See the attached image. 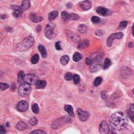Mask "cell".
I'll use <instances>...</instances> for the list:
<instances>
[{
    "label": "cell",
    "instance_id": "34",
    "mask_svg": "<svg viewBox=\"0 0 134 134\" xmlns=\"http://www.w3.org/2000/svg\"><path fill=\"white\" fill-rule=\"evenodd\" d=\"M38 123V119L36 118H31L29 121V124L31 126H35V125Z\"/></svg>",
    "mask_w": 134,
    "mask_h": 134
},
{
    "label": "cell",
    "instance_id": "14",
    "mask_svg": "<svg viewBox=\"0 0 134 134\" xmlns=\"http://www.w3.org/2000/svg\"><path fill=\"white\" fill-rule=\"evenodd\" d=\"M79 6L83 10H89L91 8L92 4L89 1H83L79 4Z\"/></svg>",
    "mask_w": 134,
    "mask_h": 134
},
{
    "label": "cell",
    "instance_id": "50",
    "mask_svg": "<svg viewBox=\"0 0 134 134\" xmlns=\"http://www.w3.org/2000/svg\"><path fill=\"white\" fill-rule=\"evenodd\" d=\"M133 93L134 94V89H133Z\"/></svg>",
    "mask_w": 134,
    "mask_h": 134
},
{
    "label": "cell",
    "instance_id": "37",
    "mask_svg": "<svg viewBox=\"0 0 134 134\" xmlns=\"http://www.w3.org/2000/svg\"><path fill=\"white\" fill-rule=\"evenodd\" d=\"M79 19V17H78L77 14L75 13H71L70 14V20H77Z\"/></svg>",
    "mask_w": 134,
    "mask_h": 134
},
{
    "label": "cell",
    "instance_id": "19",
    "mask_svg": "<svg viewBox=\"0 0 134 134\" xmlns=\"http://www.w3.org/2000/svg\"><path fill=\"white\" fill-rule=\"evenodd\" d=\"M17 129L20 131L24 130L27 129V125H26V123L24 122H19L17 124Z\"/></svg>",
    "mask_w": 134,
    "mask_h": 134
},
{
    "label": "cell",
    "instance_id": "29",
    "mask_svg": "<svg viewBox=\"0 0 134 134\" xmlns=\"http://www.w3.org/2000/svg\"><path fill=\"white\" fill-rule=\"evenodd\" d=\"M102 82V78L101 77H97L96 78V79L94 80V82H93V85L95 86H100Z\"/></svg>",
    "mask_w": 134,
    "mask_h": 134
},
{
    "label": "cell",
    "instance_id": "28",
    "mask_svg": "<svg viewBox=\"0 0 134 134\" xmlns=\"http://www.w3.org/2000/svg\"><path fill=\"white\" fill-rule=\"evenodd\" d=\"M82 59V55L79 53H75L73 56V60L75 62H78Z\"/></svg>",
    "mask_w": 134,
    "mask_h": 134
},
{
    "label": "cell",
    "instance_id": "11",
    "mask_svg": "<svg viewBox=\"0 0 134 134\" xmlns=\"http://www.w3.org/2000/svg\"><path fill=\"white\" fill-rule=\"evenodd\" d=\"M28 103L25 100H21L20 101L18 104H17V110L20 112L26 111L28 109Z\"/></svg>",
    "mask_w": 134,
    "mask_h": 134
},
{
    "label": "cell",
    "instance_id": "26",
    "mask_svg": "<svg viewBox=\"0 0 134 134\" xmlns=\"http://www.w3.org/2000/svg\"><path fill=\"white\" fill-rule=\"evenodd\" d=\"M78 31H79L80 33H86V31H87V28L86 27L84 24H80L79 26H78Z\"/></svg>",
    "mask_w": 134,
    "mask_h": 134
},
{
    "label": "cell",
    "instance_id": "33",
    "mask_svg": "<svg viewBox=\"0 0 134 134\" xmlns=\"http://www.w3.org/2000/svg\"><path fill=\"white\" fill-rule=\"evenodd\" d=\"M8 88H9V85L7 83H4V82L0 83V89H1L2 91H4V90L7 89Z\"/></svg>",
    "mask_w": 134,
    "mask_h": 134
},
{
    "label": "cell",
    "instance_id": "39",
    "mask_svg": "<svg viewBox=\"0 0 134 134\" xmlns=\"http://www.w3.org/2000/svg\"><path fill=\"white\" fill-rule=\"evenodd\" d=\"M73 75H72L71 73H70V72H68V73H67L65 75V79L68 80V81H70L71 79H73Z\"/></svg>",
    "mask_w": 134,
    "mask_h": 134
},
{
    "label": "cell",
    "instance_id": "48",
    "mask_svg": "<svg viewBox=\"0 0 134 134\" xmlns=\"http://www.w3.org/2000/svg\"><path fill=\"white\" fill-rule=\"evenodd\" d=\"M132 46H133V43H132V42H131V43H129V46H130V47H133Z\"/></svg>",
    "mask_w": 134,
    "mask_h": 134
},
{
    "label": "cell",
    "instance_id": "45",
    "mask_svg": "<svg viewBox=\"0 0 134 134\" xmlns=\"http://www.w3.org/2000/svg\"><path fill=\"white\" fill-rule=\"evenodd\" d=\"M5 128L6 127L4 126H1V128H0V129H1V130H0V133H1V134H4L6 132V130Z\"/></svg>",
    "mask_w": 134,
    "mask_h": 134
},
{
    "label": "cell",
    "instance_id": "27",
    "mask_svg": "<svg viewBox=\"0 0 134 134\" xmlns=\"http://www.w3.org/2000/svg\"><path fill=\"white\" fill-rule=\"evenodd\" d=\"M111 64V60L109 59V58H106L105 60H104V69H107L110 67Z\"/></svg>",
    "mask_w": 134,
    "mask_h": 134
},
{
    "label": "cell",
    "instance_id": "43",
    "mask_svg": "<svg viewBox=\"0 0 134 134\" xmlns=\"http://www.w3.org/2000/svg\"><path fill=\"white\" fill-rule=\"evenodd\" d=\"M96 35L99 36V37H101L102 35H103V31H102L101 30H97V31H96Z\"/></svg>",
    "mask_w": 134,
    "mask_h": 134
},
{
    "label": "cell",
    "instance_id": "44",
    "mask_svg": "<svg viewBox=\"0 0 134 134\" xmlns=\"http://www.w3.org/2000/svg\"><path fill=\"white\" fill-rule=\"evenodd\" d=\"M92 61H93V60L91 59V58H90V57H87L86 60V63L88 65H90V64H92Z\"/></svg>",
    "mask_w": 134,
    "mask_h": 134
},
{
    "label": "cell",
    "instance_id": "22",
    "mask_svg": "<svg viewBox=\"0 0 134 134\" xmlns=\"http://www.w3.org/2000/svg\"><path fill=\"white\" fill-rule=\"evenodd\" d=\"M39 49L40 53H41V54H42V56L43 58H46V57H47V53H46V48L42 45H40L39 46Z\"/></svg>",
    "mask_w": 134,
    "mask_h": 134
},
{
    "label": "cell",
    "instance_id": "17",
    "mask_svg": "<svg viewBox=\"0 0 134 134\" xmlns=\"http://www.w3.org/2000/svg\"><path fill=\"white\" fill-rule=\"evenodd\" d=\"M31 6V2L30 0H23L22 1V4H21V9L23 11H25L29 9Z\"/></svg>",
    "mask_w": 134,
    "mask_h": 134
},
{
    "label": "cell",
    "instance_id": "32",
    "mask_svg": "<svg viewBox=\"0 0 134 134\" xmlns=\"http://www.w3.org/2000/svg\"><path fill=\"white\" fill-rule=\"evenodd\" d=\"M32 111L35 113V114H38L39 111V105H38L37 104H34L32 105Z\"/></svg>",
    "mask_w": 134,
    "mask_h": 134
},
{
    "label": "cell",
    "instance_id": "31",
    "mask_svg": "<svg viewBox=\"0 0 134 134\" xmlns=\"http://www.w3.org/2000/svg\"><path fill=\"white\" fill-rule=\"evenodd\" d=\"M61 17H62L63 20H69L70 19V14H68L66 11H64V12H62V13H61Z\"/></svg>",
    "mask_w": 134,
    "mask_h": 134
},
{
    "label": "cell",
    "instance_id": "38",
    "mask_svg": "<svg viewBox=\"0 0 134 134\" xmlns=\"http://www.w3.org/2000/svg\"><path fill=\"white\" fill-rule=\"evenodd\" d=\"M127 26V21L124 20V21H122L119 24V29H124L126 28Z\"/></svg>",
    "mask_w": 134,
    "mask_h": 134
},
{
    "label": "cell",
    "instance_id": "5",
    "mask_svg": "<svg viewBox=\"0 0 134 134\" xmlns=\"http://www.w3.org/2000/svg\"><path fill=\"white\" fill-rule=\"evenodd\" d=\"M55 25L53 24H49L46 25L45 28V35L46 38H48L49 39H53L56 37L57 35L54 32Z\"/></svg>",
    "mask_w": 134,
    "mask_h": 134
},
{
    "label": "cell",
    "instance_id": "15",
    "mask_svg": "<svg viewBox=\"0 0 134 134\" xmlns=\"http://www.w3.org/2000/svg\"><path fill=\"white\" fill-rule=\"evenodd\" d=\"M30 19L31 20V21H33L34 23H39L40 21H42L43 18L42 17H39L36 15L35 13H31V15H30Z\"/></svg>",
    "mask_w": 134,
    "mask_h": 134
},
{
    "label": "cell",
    "instance_id": "7",
    "mask_svg": "<svg viewBox=\"0 0 134 134\" xmlns=\"http://www.w3.org/2000/svg\"><path fill=\"white\" fill-rule=\"evenodd\" d=\"M38 81L39 78L34 74H28L24 77V82L28 83L29 85H36Z\"/></svg>",
    "mask_w": 134,
    "mask_h": 134
},
{
    "label": "cell",
    "instance_id": "25",
    "mask_svg": "<svg viewBox=\"0 0 134 134\" xmlns=\"http://www.w3.org/2000/svg\"><path fill=\"white\" fill-rule=\"evenodd\" d=\"M24 77H25V75L24 73V71H20L18 74V78H17V80H18L19 82H22L24 81Z\"/></svg>",
    "mask_w": 134,
    "mask_h": 134
},
{
    "label": "cell",
    "instance_id": "12",
    "mask_svg": "<svg viewBox=\"0 0 134 134\" xmlns=\"http://www.w3.org/2000/svg\"><path fill=\"white\" fill-rule=\"evenodd\" d=\"M11 9L13 10V15L15 17H19L22 14L23 10L21 9V6H11Z\"/></svg>",
    "mask_w": 134,
    "mask_h": 134
},
{
    "label": "cell",
    "instance_id": "40",
    "mask_svg": "<svg viewBox=\"0 0 134 134\" xmlns=\"http://www.w3.org/2000/svg\"><path fill=\"white\" fill-rule=\"evenodd\" d=\"M91 20H92V22L93 23H94V24H98V23H100V18L97 17H93L92 18H91Z\"/></svg>",
    "mask_w": 134,
    "mask_h": 134
},
{
    "label": "cell",
    "instance_id": "49",
    "mask_svg": "<svg viewBox=\"0 0 134 134\" xmlns=\"http://www.w3.org/2000/svg\"><path fill=\"white\" fill-rule=\"evenodd\" d=\"M133 37H134V30H133Z\"/></svg>",
    "mask_w": 134,
    "mask_h": 134
},
{
    "label": "cell",
    "instance_id": "9",
    "mask_svg": "<svg viewBox=\"0 0 134 134\" xmlns=\"http://www.w3.org/2000/svg\"><path fill=\"white\" fill-rule=\"evenodd\" d=\"M78 115L80 121L82 122H85L89 118V113L87 111H82L80 108L78 109Z\"/></svg>",
    "mask_w": 134,
    "mask_h": 134
},
{
    "label": "cell",
    "instance_id": "18",
    "mask_svg": "<svg viewBox=\"0 0 134 134\" xmlns=\"http://www.w3.org/2000/svg\"><path fill=\"white\" fill-rule=\"evenodd\" d=\"M64 109L67 112H68V114L71 116V117H74L75 114H74V110H73V107H72L71 105H65L64 107Z\"/></svg>",
    "mask_w": 134,
    "mask_h": 134
},
{
    "label": "cell",
    "instance_id": "10",
    "mask_svg": "<svg viewBox=\"0 0 134 134\" xmlns=\"http://www.w3.org/2000/svg\"><path fill=\"white\" fill-rule=\"evenodd\" d=\"M110 131V128L108 124L106 121H102L100 125V132L102 134H107Z\"/></svg>",
    "mask_w": 134,
    "mask_h": 134
},
{
    "label": "cell",
    "instance_id": "36",
    "mask_svg": "<svg viewBox=\"0 0 134 134\" xmlns=\"http://www.w3.org/2000/svg\"><path fill=\"white\" fill-rule=\"evenodd\" d=\"M89 46V42H88V41L86 40L85 42H82V43H81V44H79V46H78V49H83L84 47H87V46Z\"/></svg>",
    "mask_w": 134,
    "mask_h": 134
},
{
    "label": "cell",
    "instance_id": "20",
    "mask_svg": "<svg viewBox=\"0 0 134 134\" xmlns=\"http://www.w3.org/2000/svg\"><path fill=\"white\" fill-rule=\"evenodd\" d=\"M46 86V82L43 80H39L36 83V88L37 89H43Z\"/></svg>",
    "mask_w": 134,
    "mask_h": 134
},
{
    "label": "cell",
    "instance_id": "47",
    "mask_svg": "<svg viewBox=\"0 0 134 134\" xmlns=\"http://www.w3.org/2000/svg\"><path fill=\"white\" fill-rule=\"evenodd\" d=\"M40 30H41V27L40 26H38L37 27V31H40Z\"/></svg>",
    "mask_w": 134,
    "mask_h": 134
},
{
    "label": "cell",
    "instance_id": "2",
    "mask_svg": "<svg viewBox=\"0 0 134 134\" xmlns=\"http://www.w3.org/2000/svg\"><path fill=\"white\" fill-rule=\"evenodd\" d=\"M34 38L32 36H28L20 42L18 45L17 46V49L18 51H24L27 50L29 48H31L34 44Z\"/></svg>",
    "mask_w": 134,
    "mask_h": 134
},
{
    "label": "cell",
    "instance_id": "4",
    "mask_svg": "<svg viewBox=\"0 0 134 134\" xmlns=\"http://www.w3.org/2000/svg\"><path fill=\"white\" fill-rule=\"evenodd\" d=\"M30 92H31V85H29L27 82L22 83L18 89V93L21 97H27L30 93Z\"/></svg>",
    "mask_w": 134,
    "mask_h": 134
},
{
    "label": "cell",
    "instance_id": "1",
    "mask_svg": "<svg viewBox=\"0 0 134 134\" xmlns=\"http://www.w3.org/2000/svg\"><path fill=\"white\" fill-rule=\"evenodd\" d=\"M110 125L113 129L120 131L124 129L128 125V118L123 112H116L109 118Z\"/></svg>",
    "mask_w": 134,
    "mask_h": 134
},
{
    "label": "cell",
    "instance_id": "41",
    "mask_svg": "<svg viewBox=\"0 0 134 134\" xmlns=\"http://www.w3.org/2000/svg\"><path fill=\"white\" fill-rule=\"evenodd\" d=\"M101 97L103 100H106V99L107 98V92L105 91H103L102 92V93H101Z\"/></svg>",
    "mask_w": 134,
    "mask_h": 134
},
{
    "label": "cell",
    "instance_id": "35",
    "mask_svg": "<svg viewBox=\"0 0 134 134\" xmlns=\"http://www.w3.org/2000/svg\"><path fill=\"white\" fill-rule=\"evenodd\" d=\"M73 80H74V83L76 84V85L79 83L80 82V77H79V75H75L74 77H73Z\"/></svg>",
    "mask_w": 134,
    "mask_h": 134
},
{
    "label": "cell",
    "instance_id": "21",
    "mask_svg": "<svg viewBox=\"0 0 134 134\" xmlns=\"http://www.w3.org/2000/svg\"><path fill=\"white\" fill-rule=\"evenodd\" d=\"M57 17H58V12L57 11H53V12H51L49 14V21H53V20L56 19Z\"/></svg>",
    "mask_w": 134,
    "mask_h": 134
},
{
    "label": "cell",
    "instance_id": "16",
    "mask_svg": "<svg viewBox=\"0 0 134 134\" xmlns=\"http://www.w3.org/2000/svg\"><path fill=\"white\" fill-rule=\"evenodd\" d=\"M128 115H129L131 121L134 122V104L130 105L129 109H128Z\"/></svg>",
    "mask_w": 134,
    "mask_h": 134
},
{
    "label": "cell",
    "instance_id": "30",
    "mask_svg": "<svg viewBox=\"0 0 134 134\" xmlns=\"http://www.w3.org/2000/svg\"><path fill=\"white\" fill-rule=\"evenodd\" d=\"M39 55H38V54H35L34 56L32 57V58H31V63L34 64H36V63L39 62Z\"/></svg>",
    "mask_w": 134,
    "mask_h": 134
},
{
    "label": "cell",
    "instance_id": "3",
    "mask_svg": "<svg viewBox=\"0 0 134 134\" xmlns=\"http://www.w3.org/2000/svg\"><path fill=\"white\" fill-rule=\"evenodd\" d=\"M102 64V56H98L93 59L92 64L89 65V69L92 72H97L100 69Z\"/></svg>",
    "mask_w": 134,
    "mask_h": 134
},
{
    "label": "cell",
    "instance_id": "42",
    "mask_svg": "<svg viewBox=\"0 0 134 134\" xmlns=\"http://www.w3.org/2000/svg\"><path fill=\"white\" fill-rule=\"evenodd\" d=\"M34 133H41V134H46V133L45 131H42V130H35L33 132H31V134H34Z\"/></svg>",
    "mask_w": 134,
    "mask_h": 134
},
{
    "label": "cell",
    "instance_id": "23",
    "mask_svg": "<svg viewBox=\"0 0 134 134\" xmlns=\"http://www.w3.org/2000/svg\"><path fill=\"white\" fill-rule=\"evenodd\" d=\"M68 35V36L71 39V41H73V42H78V41L80 40V38L78 37L76 35H74L73 33H71V34H67Z\"/></svg>",
    "mask_w": 134,
    "mask_h": 134
},
{
    "label": "cell",
    "instance_id": "24",
    "mask_svg": "<svg viewBox=\"0 0 134 134\" xmlns=\"http://www.w3.org/2000/svg\"><path fill=\"white\" fill-rule=\"evenodd\" d=\"M69 62V57L68 56H63L60 58V63L62 64L63 65L68 64V63Z\"/></svg>",
    "mask_w": 134,
    "mask_h": 134
},
{
    "label": "cell",
    "instance_id": "6",
    "mask_svg": "<svg viewBox=\"0 0 134 134\" xmlns=\"http://www.w3.org/2000/svg\"><path fill=\"white\" fill-rule=\"evenodd\" d=\"M71 121V119H70L69 117H62L60 118H58L57 120L55 121L53 125H52V128H53V129H57L58 128H60L61 126H63L64 124L67 123V122H69Z\"/></svg>",
    "mask_w": 134,
    "mask_h": 134
},
{
    "label": "cell",
    "instance_id": "46",
    "mask_svg": "<svg viewBox=\"0 0 134 134\" xmlns=\"http://www.w3.org/2000/svg\"><path fill=\"white\" fill-rule=\"evenodd\" d=\"M60 42H57L56 43V45H55V47H56V49H57V50H60L61 49V46H60Z\"/></svg>",
    "mask_w": 134,
    "mask_h": 134
},
{
    "label": "cell",
    "instance_id": "8",
    "mask_svg": "<svg viewBox=\"0 0 134 134\" xmlns=\"http://www.w3.org/2000/svg\"><path fill=\"white\" fill-rule=\"evenodd\" d=\"M122 37H123V34H122V32L112 34L111 35L108 37V39H107V46L111 47L113 44V41H114V39H122Z\"/></svg>",
    "mask_w": 134,
    "mask_h": 134
},
{
    "label": "cell",
    "instance_id": "13",
    "mask_svg": "<svg viewBox=\"0 0 134 134\" xmlns=\"http://www.w3.org/2000/svg\"><path fill=\"white\" fill-rule=\"evenodd\" d=\"M97 12L102 16H109V15H111V13H112V12L111 10H107L106 8H104V7H98L97 9Z\"/></svg>",
    "mask_w": 134,
    "mask_h": 134
}]
</instances>
